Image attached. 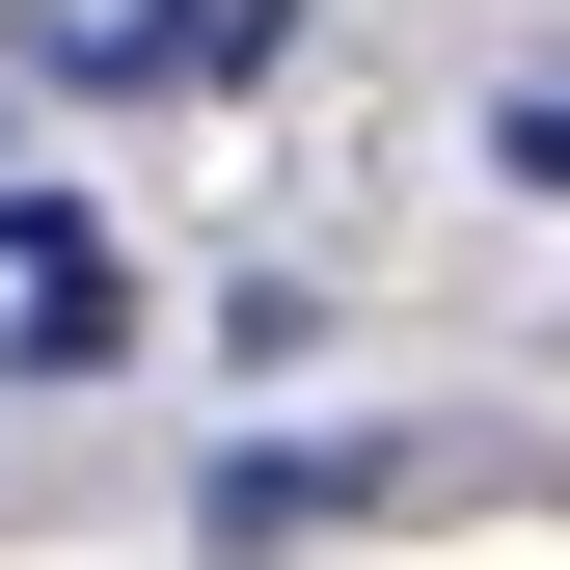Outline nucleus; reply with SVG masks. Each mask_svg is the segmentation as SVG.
<instances>
[{
    "label": "nucleus",
    "instance_id": "20e7f679",
    "mask_svg": "<svg viewBox=\"0 0 570 570\" xmlns=\"http://www.w3.org/2000/svg\"><path fill=\"white\" fill-rule=\"evenodd\" d=\"M0 353H28V326H0Z\"/></svg>",
    "mask_w": 570,
    "mask_h": 570
},
{
    "label": "nucleus",
    "instance_id": "f03ea898",
    "mask_svg": "<svg viewBox=\"0 0 570 570\" xmlns=\"http://www.w3.org/2000/svg\"><path fill=\"white\" fill-rule=\"evenodd\" d=\"M489 190H543V218H570V82H517V109H489Z\"/></svg>",
    "mask_w": 570,
    "mask_h": 570
},
{
    "label": "nucleus",
    "instance_id": "f257e3e1",
    "mask_svg": "<svg viewBox=\"0 0 570 570\" xmlns=\"http://www.w3.org/2000/svg\"><path fill=\"white\" fill-rule=\"evenodd\" d=\"M0 299H28V353H109L136 326L109 272H82V190H28V164H0Z\"/></svg>",
    "mask_w": 570,
    "mask_h": 570
},
{
    "label": "nucleus",
    "instance_id": "7ed1b4c3",
    "mask_svg": "<svg viewBox=\"0 0 570 570\" xmlns=\"http://www.w3.org/2000/svg\"><path fill=\"white\" fill-rule=\"evenodd\" d=\"M245 28H272V0H164V55H245Z\"/></svg>",
    "mask_w": 570,
    "mask_h": 570
}]
</instances>
